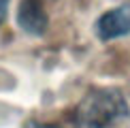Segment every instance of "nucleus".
Masks as SVG:
<instances>
[{
    "mask_svg": "<svg viewBox=\"0 0 130 128\" xmlns=\"http://www.w3.org/2000/svg\"><path fill=\"white\" fill-rule=\"evenodd\" d=\"M130 115V105L117 88H92L75 109V128H111Z\"/></svg>",
    "mask_w": 130,
    "mask_h": 128,
    "instance_id": "1",
    "label": "nucleus"
},
{
    "mask_svg": "<svg viewBox=\"0 0 130 128\" xmlns=\"http://www.w3.org/2000/svg\"><path fill=\"white\" fill-rule=\"evenodd\" d=\"M94 30L100 41H113L120 36L130 34V2L102 13L94 24Z\"/></svg>",
    "mask_w": 130,
    "mask_h": 128,
    "instance_id": "2",
    "label": "nucleus"
},
{
    "mask_svg": "<svg viewBox=\"0 0 130 128\" xmlns=\"http://www.w3.org/2000/svg\"><path fill=\"white\" fill-rule=\"evenodd\" d=\"M17 24L24 32H28L32 36H41L47 32L49 17L39 0H24L17 11Z\"/></svg>",
    "mask_w": 130,
    "mask_h": 128,
    "instance_id": "3",
    "label": "nucleus"
},
{
    "mask_svg": "<svg viewBox=\"0 0 130 128\" xmlns=\"http://www.w3.org/2000/svg\"><path fill=\"white\" fill-rule=\"evenodd\" d=\"M26 128H60L56 124H45V122H36V120H30L28 124H26Z\"/></svg>",
    "mask_w": 130,
    "mask_h": 128,
    "instance_id": "4",
    "label": "nucleus"
},
{
    "mask_svg": "<svg viewBox=\"0 0 130 128\" xmlns=\"http://www.w3.org/2000/svg\"><path fill=\"white\" fill-rule=\"evenodd\" d=\"M7 11H9V0H0V24L7 19Z\"/></svg>",
    "mask_w": 130,
    "mask_h": 128,
    "instance_id": "5",
    "label": "nucleus"
}]
</instances>
